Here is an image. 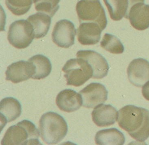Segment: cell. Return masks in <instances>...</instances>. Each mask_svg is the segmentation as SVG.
<instances>
[{
    "mask_svg": "<svg viewBox=\"0 0 149 145\" xmlns=\"http://www.w3.org/2000/svg\"><path fill=\"white\" fill-rule=\"evenodd\" d=\"M118 124L135 139L143 142L149 137V111L127 105L118 111Z\"/></svg>",
    "mask_w": 149,
    "mask_h": 145,
    "instance_id": "obj_1",
    "label": "cell"
},
{
    "mask_svg": "<svg viewBox=\"0 0 149 145\" xmlns=\"http://www.w3.org/2000/svg\"><path fill=\"white\" fill-rule=\"evenodd\" d=\"M40 131L42 140L48 145L57 144L64 139L68 126L64 118L57 113L44 114L40 120Z\"/></svg>",
    "mask_w": 149,
    "mask_h": 145,
    "instance_id": "obj_2",
    "label": "cell"
},
{
    "mask_svg": "<svg viewBox=\"0 0 149 145\" xmlns=\"http://www.w3.org/2000/svg\"><path fill=\"white\" fill-rule=\"evenodd\" d=\"M40 133L34 124L24 120L8 128L1 142L2 145H42Z\"/></svg>",
    "mask_w": 149,
    "mask_h": 145,
    "instance_id": "obj_3",
    "label": "cell"
},
{
    "mask_svg": "<svg viewBox=\"0 0 149 145\" xmlns=\"http://www.w3.org/2000/svg\"><path fill=\"white\" fill-rule=\"evenodd\" d=\"M68 86L79 87L93 76V69L88 61L81 58L68 61L62 68Z\"/></svg>",
    "mask_w": 149,
    "mask_h": 145,
    "instance_id": "obj_4",
    "label": "cell"
},
{
    "mask_svg": "<svg viewBox=\"0 0 149 145\" xmlns=\"http://www.w3.org/2000/svg\"><path fill=\"white\" fill-rule=\"evenodd\" d=\"M76 11L80 23H97L102 31L106 28L107 18L99 0H80L77 4Z\"/></svg>",
    "mask_w": 149,
    "mask_h": 145,
    "instance_id": "obj_5",
    "label": "cell"
},
{
    "mask_svg": "<svg viewBox=\"0 0 149 145\" xmlns=\"http://www.w3.org/2000/svg\"><path fill=\"white\" fill-rule=\"evenodd\" d=\"M34 38L33 28L27 20L16 21L9 27L8 40L10 44L15 48H26Z\"/></svg>",
    "mask_w": 149,
    "mask_h": 145,
    "instance_id": "obj_6",
    "label": "cell"
},
{
    "mask_svg": "<svg viewBox=\"0 0 149 145\" xmlns=\"http://www.w3.org/2000/svg\"><path fill=\"white\" fill-rule=\"evenodd\" d=\"M77 30L70 21L61 20L56 22L52 33L53 42L58 46L68 48L74 44Z\"/></svg>",
    "mask_w": 149,
    "mask_h": 145,
    "instance_id": "obj_7",
    "label": "cell"
},
{
    "mask_svg": "<svg viewBox=\"0 0 149 145\" xmlns=\"http://www.w3.org/2000/svg\"><path fill=\"white\" fill-rule=\"evenodd\" d=\"M79 93L81 95L83 106L87 108H94L108 99V91L100 83H91Z\"/></svg>",
    "mask_w": 149,
    "mask_h": 145,
    "instance_id": "obj_8",
    "label": "cell"
},
{
    "mask_svg": "<svg viewBox=\"0 0 149 145\" xmlns=\"http://www.w3.org/2000/svg\"><path fill=\"white\" fill-rule=\"evenodd\" d=\"M129 81L133 86L141 87L149 81V62L144 59H135L127 69Z\"/></svg>",
    "mask_w": 149,
    "mask_h": 145,
    "instance_id": "obj_9",
    "label": "cell"
},
{
    "mask_svg": "<svg viewBox=\"0 0 149 145\" xmlns=\"http://www.w3.org/2000/svg\"><path fill=\"white\" fill-rule=\"evenodd\" d=\"M77 57L85 60L90 65L94 72L92 79H102L108 74L109 64L98 53L92 50H81L77 52Z\"/></svg>",
    "mask_w": 149,
    "mask_h": 145,
    "instance_id": "obj_10",
    "label": "cell"
},
{
    "mask_svg": "<svg viewBox=\"0 0 149 145\" xmlns=\"http://www.w3.org/2000/svg\"><path fill=\"white\" fill-rule=\"evenodd\" d=\"M34 73V67L29 61H19L13 63L7 68L6 80L15 84L29 79Z\"/></svg>",
    "mask_w": 149,
    "mask_h": 145,
    "instance_id": "obj_11",
    "label": "cell"
},
{
    "mask_svg": "<svg viewBox=\"0 0 149 145\" xmlns=\"http://www.w3.org/2000/svg\"><path fill=\"white\" fill-rule=\"evenodd\" d=\"M128 19L131 26L136 30L143 31L149 28V5L139 2L130 9Z\"/></svg>",
    "mask_w": 149,
    "mask_h": 145,
    "instance_id": "obj_12",
    "label": "cell"
},
{
    "mask_svg": "<svg viewBox=\"0 0 149 145\" xmlns=\"http://www.w3.org/2000/svg\"><path fill=\"white\" fill-rule=\"evenodd\" d=\"M92 120L98 127H107L115 124L118 119V112L111 105L100 104L92 111Z\"/></svg>",
    "mask_w": 149,
    "mask_h": 145,
    "instance_id": "obj_13",
    "label": "cell"
},
{
    "mask_svg": "<svg viewBox=\"0 0 149 145\" xmlns=\"http://www.w3.org/2000/svg\"><path fill=\"white\" fill-rule=\"evenodd\" d=\"M56 103L61 111L72 113L78 110L82 106V99L79 93L72 89H65L58 94Z\"/></svg>",
    "mask_w": 149,
    "mask_h": 145,
    "instance_id": "obj_14",
    "label": "cell"
},
{
    "mask_svg": "<svg viewBox=\"0 0 149 145\" xmlns=\"http://www.w3.org/2000/svg\"><path fill=\"white\" fill-rule=\"evenodd\" d=\"M100 26L94 22L81 23L77 30V39L84 46H91L98 43L102 33Z\"/></svg>",
    "mask_w": 149,
    "mask_h": 145,
    "instance_id": "obj_15",
    "label": "cell"
},
{
    "mask_svg": "<svg viewBox=\"0 0 149 145\" xmlns=\"http://www.w3.org/2000/svg\"><path fill=\"white\" fill-rule=\"evenodd\" d=\"M108 8L111 19L115 21L121 20L123 17L128 19L129 12L136 3L145 0H103Z\"/></svg>",
    "mask_w": 149,
    "mask_h": 145,
    "instance_id": "obj_16",
    "label": "cell"
},
{
    "mask_svg": "<svg viewBox=\"0 0 149 145\" xmlns=\"http://www.w3.org/2000/svg\"><path fill=\"white\" fill-rule=\"evenodd\" d=\"M0 113L1 125L4 127L7 122L13 121L20 116L21 105L13 97L5 98L0 102Z\"/></svg>",
    "mask_w": 149,
    "mask_h": 145,
    "instance_id": "obj_17",
    "label": "cell"
},
{
    "mask_svg": "<svg viewBox=\"0 0 149 145\" xmlns=\"http://www.w3.org/2000/svg\"><path fill=\"white\" fill-rule=\"evenodd\" d=\"M97 145H123L125 142L123 134L116 128L100 130L95 136Z\"/></svg>",
    "mask_w": 149,
    "mask_h": 145,
    "instance_id": "obj_18",
    "label": "cell"
},
{
    "mask_svg": "<svg viewBox=\"0 0 149 145\" xmlns=\"http://www.w3.org/2000/svg\"><path fill=\"white\" fill-rule=\"evenodd\" d=\"M27 20L33 26L35 39H41L47 35L51 23V17L49 15L39 12L30 15Z\"/></svg>",
    "mask_w": 149,
    "mask_h": 145,
    "instance_id": "obj_19",
    "label": "cell"
},
{
    "mask_svg": "<svg viewBox=\"0 0 149 145\" xmlns=\"http://www.w3.org/2000/svg\"><path fill=\"white\" fill-rule=\"evenodd\" d=\"M28 61L34 67V73L32 77L33 79L40 80L47 77L52 70V65L48 58L42 55H34Z\"/></svg>",
    "mask_w": 149,
    "mask_h": 145,
    "instance_id": "obj_20",
    "label": "cell"
},
{
    "mask_svg": "<svg viewBox=\"0 0 149 145\" xmlns=\"http://www.w3.org/2000/svg\"><path fill=\"white\" fill-rule=\"evenodd\" d=\"M100 45L103 49L111 53L120 54L124 51V47L120 40L110 34H104Z\"/></svg>",
    "mask_w": 149,
    "mask_h": 145,
    "instance_id": "obj_21",
    "label": "cell"
},
{
    "mask_svg": "<svg viewBox=\"0 0 149 145\" xmlns=\"http://www.w3.org/2000/svg\"><path fill=\"white\" fill-rule=\"evenodd\" d=\"M33 4V0H6L8 8L17 16L24 15L28 12Z\"/></svg>",
    "mask_w": 149,
    "mask_h": 145,
    "instance_id": "obj_22",
    "label": "cell"
},
{
    "mask_svg": "<svg viewBox=\"0 0 149 145\" xmlns=\"http://www.w3.org/2000/svg\"><path fill=\"white\" fill-rule=\"evenodd\" d=\"M61 0H33L36 10L54 17L59 9V3Z\"/></svg>",
    "mask_w": 149,
    "mask_h": 145,
    "instance_id": "obj_23",
    "label": "cell"
},
{
    "mask_svg": "<svg viewBox=\"0 0 149 145\" xmlns=\"http://www.w3.org/2000/svg\"><path fill=\"white\" fill-rule=\"evenodd\" d=\"M142 94L145 99L149 101V81L146 82L143 87Z\"/></svg>",
    "mask_w": 149,
    "mask_h": 145,
    "instance_id": "obj_24",
    "label": "cell"
}]
</instances>
